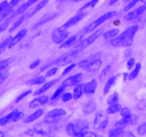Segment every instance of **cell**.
Segmentation results:
<instances>
[{"label": "cell", "instance_id": "6da1fadb", "mask_svg": "<svg viewBox=\"0 0 146 137\" xmlns=\"http://www.w3.org/2000/svg\"><path fill=\"white\" fill-rule=\"evenodd\" d=\"M138 29H139L138 25H133L131 26V27H128L122 34H120L119 36H116L115 38L111 40V44L114 47H119V46L125 47H129L132 44Z\"/></svg>", "mask_w": 146, "mask_h": 137}, {"label": "cell", "instance_id": "7a4b0ae2", "mask_svg": "<svg viewBox=\"0 0 146 137\" xmlns=\"http://www.w3.org/2000/svg\"><path fill=\"white\" fill-rule=\"evenodd\" d=\"M115 14H116V11H108V12L106 13V14H104V15L98 17L97 19H96L95 21H93L92 23H91V24H90L88 26H87L86 28H84V32L85 33V34L92 32V31H94V30L96 29L100 25H101L103 23L105 22L106 21H107V20L113 17Z\"/></svg>", "mask_w": 146, "mask_h": 137}, {"label": "cell", "instance_id": "3957f363", "mask_svg": "<svg viewBox=\"0 0 146 137\" xmlns=\"http://www.w3.org/2000/svg\"><path fill=\"white\" fill-rule=\"evenodd\" d=\"M103 34H104V30H103L102 29H98L96 31H94L92 34H91L89 37H88L87 38L82 40V41L76 46V47L75 48V51L78 52V51L85 49L86 48H87V47H88L89 46H91L93 43L95 42L96 40L98 39L99 38L100 36L102 35Z\"/></svg>", "mask_w": 146, "mask_h": 137}, {"label": "cell", "instance_id": "277c9868", "mask_svg": "<svg viewBox=\"0 0 146 137\" xmlns=\"http://www.w3.org/2000/svg\"><path fill=\"white\" fill-rule=\"evenodd\" d=\"M69 32L64 27H58L53 31L51 39L55 44H61L68 37Z\"/></svg>", "mask_w": 146, "mask_h": 137}, {"label": "cell", "instance_id": "5b68a950", "mask_svg": "<svg viewBox=\"0 0 146 137\" xmlns=\"http://www.w3.org/2000/svg\"><path fill=\"white\" fill-rule=\"evenodd\" d=\"M108 123V117L106 114L99 112L96 115L94 121V127L97 131H102Z\"/></svg>", "mask_w": 146, "mask_h": 137}, {"label": "cell", "instance_id": "8992f818", "mask_svg": "<svg viewBox=\"0 0 146 137\" xmlns=\"http://www.w3.org/2000/svg\"><path fill=\"white\" fill-rule=\"evenodd\" d=\"M121 114L122 116V118L115 123V127H123L131 121V111L128 107H124L121 108Z\"/></svg>", "mask_w": 146, "mask_h": 137}, {"label": "cell", "instance_id": "52a82bcc", "mask_svg": "<svg viewBox=\"0 0 146 137\" xmlns=\"http://www.w3.org/2000/svg\"><path fill=\"white\" fill-rule=\"evenodd\" d=\"M146 10V3H143V4L140 6L139 7L136 9L133 10V11H131V12L128 13L124 17V19L125 21H133L135 19L138 18V17L143 14V12Z\"/></svg>", "mask_w": 146, "mask_h": 137}, {"label": "cell", "instance_id": "ba28073f", "mask_svg": "<svg viewBox=\"0 0 146 137\" xmlns=\"http://www.w3.org/2000/svg\"><path fill=\"white\" fill-rule=\"evenodd\" d=\"M82 78L83 74L81 73H78V74H75V75L71 76L67 78L66 80H64L62 82V84H61V85L64 86L65 88L77 85V84H78L82 81Z\"/></svg>", "mask_w": 146, "mask_h": 137}, {"label": "cell", "instance_id": "9c48e42d", "mask_svg": "<svg viewBox=\"0 0 146 137\" xmlns=\"http://www.w3.org/2000/svg\"><path fill=\"white\" fill-rule=\"evenodd\" d=\"M86 14L84 11H78V14H76L75 16L71 17L70 19H68L66 22L64 23V24L63 25V27L65 29H68L70 27H73V26L76 25L79 21H81L86 17Z\"/></svg>", "mask_w": 146, "mask_h": 137}, {"label": "cell", "instance_id": "30bf717a", "mask_svg": "<svg viewBox=\"0 0 146 137\" xmlns=\"http://www.w3.org/2000/svg\"><path fill=\"white\" fill-rule=\"evenodd\" d=\"M27 34V29H21L19 32L17 33V34H16L14 37H11V39L10 41L9 44L8 46L9 49H11L12 47H14V46L17 44H18L21 40H22L24 37H26Z\"/></svg>", "mask_w": 146, "mask_h": 137}, {"label": "cell", "instance_id": "8fae6325", "mask_svg": "<svg viewBox=\"0 0 146 137\" xmlns=\"http://www.w3.org/2000/svg\"><path fill=\"white\" fill-rule=\"evenodd\" d=\"M66 114V111H65L63 108H55V109H53L51 111H48L47 113L46 118V120L47 121H49L51 119H53V118H57L58 117H61L64 116Z\"/></svg>", "mask_w": 146, "mask_h": 137}, {"label": "cell", "instance_id": "7c38bea8", "mask_svg": "<svg viewBox=\"0 0 146 137\" xmlns=\"http://www.w3.org/2000/svg\"><path fill=\"white\" fill-rule=\"evenodd\" d=\"M18 109H15L11 111V112H10L9 114H7L5 116L0 118V126L7 125V124H9L10 122H12V121L15 122L16 115L18 113Z\"/></svg>", "mask_w": 146, "mask_h": 137}, {"label": "cell", "instance_id": "4fadbf2b", "mask_svg": "<svg viewBox=\"0 0 146 137\" xmlns=\"http://www.w3.org/2000/svg\"><path fill=\"white\" fill-rule=\"evenodd\" d=\"M48 101V97L47 96H41L39 97L34 98V100L29 103V107L31 108H37L41 106L44 105V104H46Z\"/></svg>", "mask_w": 146, "mask_h": 137}, {"label": "cell", "instance_id": "5bb4252c", "mask_svg": "<svg viewBox=\"0 0 146 137\" xmlns=\"http://www.w3.org/2000/svg\"><path fill=\"white\" fill-rule=\"evenodd\" d=\"M97 86H98V83H97L96 80L92 79L91 81H88V83L84 84V92L86 94H94L95 91H96Z\"/></svg>", "mask_w": 146, "mask_h": 137}, {"label": "cell", "instance_id": "9a60e30c", "mask_svg": "<svg viewBox=\"0 0 146 137\" xmlns=\"http://www.w3.org/2000/svg\"><path fill=\"white\" fill-rule=\"evenodd\" d=\"M58 79H53V80H51V81H48V82H46V83H45V84H44V85H43L41 88H39L38 89H37L36 91L34 92V95L39 96V95H41V94H44L45 91H46L47 90L49 89L50 88H51V87H52L54 84H56V83L58 82Z\"/></svg>", "mask_w": 146, "mask_h": 137}, {"label": "cell", "instance_id": "2e32d148", "mask_svg": "<svg viewBox=\"0 0 146 137\" xmlns=\"http://www.w3.org/2000/svg\"><path fill=\"white\" fill-rule=\"evenodd\" d=\"M38 1V0H29L28 1H27L26 3H24V4H23L21 7H20L16 11V12L14 13L13 15H11V17L13 18V17H16V16H18V15H19V14H21L22 13H24V11H27V10L28 9V8H29L31 6H32L33 4H35V3L37 2Z\"/></svg>", "mask_w": 146, "mask_h": 137}, {"label": "cell", "instance_id": "e0dca14e", "mask_svg": "<svg viewBox=\"0 0 146 137\" xmlns=\"http://www.w3.org/2000/svg\"><path fill=\"white\" fill-rule=\"evenodd\" d=\"M102 63V60L100 59H96L91 61L89 64H88L84 69L88 71H97L101 67Z\"/></svg>", "mask_w": 146, "mask_h": 137}, {"label": "cell", "instance_id": "ac0fdd59", "mask_svg": "<svg viewBox=\"0 0 146 137\" xmlns=\"http://www.w3.org/2000/svg\"><path fill=\"white\" fill-rule=\"evenodd\" d=\"M56 16H57L56 14H47V15H46L45 17H43L40 21H38V22L36 23V24H34V26H33V29H36L41 27V26L44 25V24H46V23H48V21H50L51 20H52L53 19L55 18Z\"/></svg>", "mask_w": 146, "mask_h": 137}, {"label": "cell", "instance_id": "d6986e66", "mask_svg": "<svg viewBox=\"0 0 146 137\" xmlns=\"http://www.w3.org/2000/svg\"><path fill=\"white\" fill-rule=\"evenodd\" d=\"M96 108V104L95 101L91 100V101H88L86 104H84L82 111L84 114H89L94 112Z\"/></svg>", "mask_w": 146, "mask_h": 137}, {"label": "cell", "instance_id": "ffe728a7", "mask_svg": "<svg viewBox=\"0 0 146 137\" xmlns=\"http://www.w3.org/2000/svg\"><path fill=\"white\" fill-rule=\"evenodd\" d=\"M43 114H44V110L41 109V108L36 110V111H34V113H32L31 115L29 116L24 120V122H25L26 124H29V123L33 122L34 121L36 120L37 118H39L40 116H41Z\"/></svg>", "mask_w": 146, "mask_h": 137}, {"label": "cell", "instance_id": "44dd1931", "mask_svg": "<svg viewBox=\"0 0 146 137\" xmlns=\"http://www.w3.org/2000/svg\"><path fill=\"white\" fill-rule=\"evenodd\" d=\"M48 1H49V0H42V1H40V2L38 3V4H37L35 8H34V9H33L32 11H31V12L29 13V14H27V19L31 18V17H32V16H34V14H36V13L38 12V11H39L41 9L44 8V7H45V6L47 4H48Z\"/></svg>", "mask_w": 146, "mask_h": 137}, {"label": "cell", "instance_id": "7402d4cb", "mask_svg": "<svg viewBox=\"0 0 146 137\" xmlns=\"http://www.w3.org/2000/svg\"><path fill=\"white\" fill-rule=\"evenodd\" d=\"M83 94H84V85L81 84H77L75 88H74V93H73L74 98L76 100L78 99V98L82 96Z\"/></svg>", "mask_w": 146, "mask_h": 137}, {"label": "cell", "instance_id": "603a6c76", "mask_svg": "<svg viewBox=\"0 0 146 137\" xmlns=\"http://www.w3.org/2000/svg\"><path fill=\"white\" fill-rule=\"evenodd\" d=\"M77 41V35L72 36V37H69V38L66 39L64 42L61 44L60 46V48H68V47H71L74 45Z\"/></svg>", "mask_w": 146, "mask_h": 137}, {"label": "cell", "instance_id": "cb8c5ba5", "mask_svg": "<svg viewBox=\"0 0 146 137\" xmlns=\"http://www.w3.org/2000/svg\"><path fill=\"white\" fill-rule=\"evenodd\" d=\"M141 67H142V65H141V63H137L135 68H133V71L130 73L129 75H128V78H129V80L132 81V80L135 79V78L138 76V75L139 74L140 71H141Z\"/></svg>", "mask_w": 146, "mask_h": 137}, {"label": "cell", "instance_id": "d4e9b609", "mask_svg": "<svg viewBox=\"0 0 146 137\" xmlns=\"http://www.w3.org/2000/svg\"><path fill=\"white\" fill-rule=\"evenodd\" d=\"M121 106L120 105L119 103H116V104H111V105L108 106V107L107 108L106 113L108 114H115V113L118 112L121 110Z\"/></svg>", "mask_w": 146, "mask_h": 137}, {"label": "cell", "instance_id": "484cf974", "mask_svg": "<svg viewBox=\"0 0 146 137\" xmlns=\"http://www.w3.org/2000/svg\"><path fill=\"white\" fill-rule=\"evenodd\" d=\"M115 81H116V76H111L109 79L108 80V81L106 84V86H104V94H107L108 92H109V91L111 90V87L114 85Z\"/></svg>", "mask_w": 146, "mask_h": 137}, {"label": "cell", "instance_id": "4316f807", "mask_svg": "<svg viewBox=\"0 0 146 137\" xmlns=\"http://www.w3.org/2000/svg\"><path fill=\"white\" fill-rule=\"evenodd\" d=\"M96 57L97 55H92V56H90V57H88V58L86 59H84L82 60L81 61H80L79 63H78V66L79 67H81V68H85V67H86L88 64H89L91 62V61H93L94 60L96 59Z\"/></svg>", "mask_w": 146, "mask_h": 137}, {"label": "cell", "instance_id": "83f0119b", "mask_svg": "<svg viewBox=\"0 0 146 137\" xmlns=\"http://www.w3.org/2000/svg\"><path fill=\"white\" fill-rule=\"evenodd\" d=\"M119 33V30L118 29H112L109 30L108 31H106L105 33L103 34L104 36V38L106 39H111L114 38V37H116L117 35Z\"/></svg>", "mask_w": 146, "mask_h": 137}, {"label": "cell", "instance_id": "f1b7e54d", "mask_svg": "<svg viewBox=\"0 0 146 137\" xmlns=\"http://www.w3.org/2000/svg\"><path fill=\"white\" fill-rule=\"evenodd\" d=\"M46 81V77L45 76H37L36 78H33V79L29 80L27 81V84H31V85H39V84H42L45 83Z\"/></svg>", "mask_w": 146, "mask_h": 137}, {"label": "cell", "instance_id": "f546056e", "mask_svg": "<svg viewBox=\"0 0 146 137\" xmlns=\"http://www.w3.org/2000/svg\"><path fill=\"white\" fill-rule=\"evenodd\" d=\"M26 17H27V16L26 15H23L22 17H19V18L18 19H17V21L14 23V24L11 26V28H10V29H9L10 32H12V31H14V30L17 29L18 28V27H19L21 24H22L23 21H24V19H26Z\"/></svg>", "mask_w": 146, "mask_h": 137}, {"label": "cell", "instance_id": "4dcf8cb0", "mask_svg": "<svg viewBox=\"0 0 146 137\" xmlns=\"http://www.w3.org/2000/svg\"><path fill=\"white\" fill-rule=\"evenodd\" d=\"M124 132V130L123 127H116L114 129L111 130L109 133V136L110 137H113V136H122L123 133Z\"/></svg>", "mask_w": 146, "mask_h": 137}, {"label": "cell", "instance_id": "1f68e13d", "mask_svg": "<svg viewBox=\"0 0 146 137\" xmlns=\"http://www.w3.org/2000/svg\"><path fill=\"white\" fill-rule=\"evenodd\" d=\"M138 2L146 3V0H131V1H130V2L125 7V8H124V11H129V10H131L133 7H135Z\"/></svg>", "mask_w": 146, "mask_h": 137}, {"label": "cell", "instance_id": "d6a6232c", "mask_svg": "<svg viewBox=\"0 0 146 137\" xmlns=\"http://www.w3.org/2000/svg\"><path fill=\"white\" fill-rule=\"evenodd\" d=\"M119 101V96H118V93L115 92L112 94L111 96H110L109 98L107 100V103H108V105H111V104H114L118 103Z\"/></svg>", "mask_w": 146, "mask_h": 137}, {"label": "cell", "instance_id": "836d02e7", "mask_svg": "<svg viewBox=\"0 0 146 137\" xmlns=\"http://www.w3.org/2000/svg\"><path fill=\"white\" fill-rule=\"evenodd\" d=\"M11 39V37H9L8 38L5 39L4 41H2L1 42H0V55H1L3 52H4V50L6 49V48H7V47H8Z\"/></svg>", "mask_w": 146, "mask_h": 137}, {"label": "cell", "instance_id": "e575fe53", "mask_svg": "<svg viewBox=\"0 0 146 137\" xmlns=\"http://www.w3.org/2000/svg\"><path fill=\"white\" fill-rule=\"evenodd\" d=\"M64 89H65V87H64V86L61 85V86L58 87L56 89V91L55 92H54V94H53L52 96H51V101H54V100L57 99V98L62 94V93L64 91Z\"/></svg>", "mask_w": 146, "mask_h": 137}, {"label": "cell", "instance_id": "d590c367", "mask_svg": "<svg viewBox=\"0 0 146 137\" xmlns=\"http://www.w3.org/2000/svg\"><path fill=\"white\" fill-rule=\"evenodd\" d=\"M98 1H99V0H91V1H88L86 4H84V5L78 10V11H84L85 9L90 8V7H94L97 4H98Z\"/></svg>", "mask_w": 146, "mask_h": 137}, {"label": "cell", "instance_id": "8d00e7d4", "mask_svg": "<svg viewBox=\"0 0 146 137\" xmlns=\"http://www.w3.org/2000/svg\"><path fill=\"white\" fill-rule=\"evenodd\" d=\"M10 63H11L10 59H4L0 61V73L2 72L5 69H7V68L9 67Z\"/></svg>", "mask_w": 146, "mask_h": 137}, {"label": "cell", "instance_id": "74e56055", "mask_svg": "<svg viewBox=\"0 0 146 137\" xmlns=\"http://www.w3.org/2000/svg\"><path fill=\"white\" fill-rule=\"evenodd\" d=\"M31 92H32V91H31V89L27 90V91H24V92L21 93V94H20L19 96H18L17 97V98H16V100H15V102L16 103L20 102V101H21L22 99H24V98H25V97L29 95V94H31Z\"/></svg>", "mask_w": 146, "mask_h": 137}, {"label": "cell", "instance_id": "f35d334b", "mask_svg": "<svg viewBox=\"0 0 146 137\" xmlns=\"http://www.w3.org/2000/svg\"><path fill=\"white\" fill-rule=\"evenodd\" d=\"M72 98H74V95H73V94H71L70 92L64 93L62 95V97H61V99H62L63 102H67V101H70Z\"/></svg>", "mask_w": 146, "mask_h": 137}, {"label": "cell", "instance_id": "ab89813d", "mask_svg": "<svg viewBox=\"0 0 146 137\" xmlns=\"http://www.w3.org/2000/svg\"><path fill=\"white\" fill-rule=\"evenodd\" d=\"M137 131L140 135H145L146 134V122L143 123L137 128Z\"/></svg>", "mask_w": 146, "mask_h": 137}, {"label": "cell", "instance_id": "60d3db41", "mask_svg": "<svg viewBox=\"0 0 146 137\" xmlns=\"http://www.w3.org/2000/svg\"><path fill=\"white\" fill-rule=\"evenodd\" d=\"M12 19V17H9V18L8 19H7L6 21H4V22L1 23V24H0V33H1L2 31H4V30L6 29L7 28V27H8L9 24V21L10 20Z\"/></svg>", "mask_w": 146, "mask_h": 137}, {"label": "cell", "instance_id": "b9f144b4", "mask_svg": "<svg viewBox=\"0 0 146 137\" xmlns=\"http://www.w3.org/2000/svg\"><path fill=\"white\" fill-rule=\"evenodd\" d=\"M75 67H76V64H75V63H74V64H70V65L68 66V67H67L65 69H64V71H63L62 76H65V75H66V74H68V73L70 72V71H72L73 68H74Z\"/></svg>", "mask_w": 146, "mask_h": 137}, {"label": "cell", "instance_id": "7bdbcfd3", "mask_svg": "<svg viewBox=\"0 0 146 137\" xmlns=\"http://www.w3.org/2000/svg\"><path fill=\"white\" fill-rule=\"evenodd\" d=\"M57 71H58V68H57V67H53V68H50V69L47 71L46 74V77L52 76H54Z\"/></svg>", "mask_w": 146, "mask_h": 137}, {"label": "cell", "instance_id": "ee69618b", "mask_svg": "<svg viewBox=\"0 0 146 137\" xmlns=\"http://www.w3.org/2000/svg\"><path fill=\"white\" fill-rule=\"evenodd\" d=\"M9 72L7 71H6V69L0 74V84H2V83L5 81V79L7 78Z\"/></svg>", "mask_w": 146, "mask_h": 137}, {"label": "cell", "instance_id": "f6af8a7d", "mask_svg": "<svg viewBox=\"0 0 146 137\" xmlns=\"http://www.w3.org/2000/svg\"><path fill=\"white\" fill-rule=\"evenodd\" d=\"M111 68V65L106 66V67L104 68V70L102 71V72H101V76H100V77H101V78H104V77H105L108 74V72L110 71Z\"/></svg>", "mask_w": 146, "mask_h": 137}, {"label": "cell", "instance_id": "bcb514c9", "mask_svg": "<svg viewBox=\"0 0 146 137\" xmlns=\"http://www.w3.org/2000/svg\"><path fill=\"white\" fill-rule=\"evenodd\" d=\"M135 60L134 58H131L128 59V62H127V68L128 69H131L134 65H135Z\"/></svg>", "mask_w": 146, "mask_h": 137}, {"label": "cell", "instance_id": "7dc6e473", "mask_svg": "<svg viewBox=\"0 0 146 137\" xmlns=\"http://www.w3.org/2000/svg\"><path fill=\"white\" fill-rule=\"evenodd\" d=\"M40 63H41V60L40 59H37L36 60V61H34V62H32L31 64H30L29 66L30 69H34V68H36L38 65H39Z\"/></svg>", "mask_w": 146, "mask_h": 137}, {"label": "cell", "instance_id": "c3c4849f", "mask_svg": "<svg viewBox=\"0 0 146 137\" xmlns=\"http://www.w3.org/2000/svg\"><path fill=\"white\" fill-rule=\"evenodd\" d=\"M9 5V3L7 1H4L1 3H0V14L7 8V6Z\"/></svg>", "mask_w": 146, "mask_h": 137}, {"label": "cell", "instance_id": "681fc988", "mask_svg": "<svg viewBox=\"0 0 146 137\" xmlns=\"http://www.w3.org/2000/svg\"><path fill=\"white\" fill-rule=\"evenodd\" d=\"M98 134H96V133L93 132V131H86L84 132V136H91V137H96V136H98Z\"/></svg>", "mask_w": 146, "mask_h": 137}, {"label": "cell", "instance_id": "f907efd6", "mask_svg": "<svg viewBox=\"0 0 146 137\" xmlns=\"http://www.w3.org/2000/svg\"><path fill=\"white\" fill-rule=\"evenodd\" d=\"M20 1H21V0H11V1H10L9 4V6L14 8V7H15V6H17Z\"/></svg>", "mask_w": 146, "mask_h": 137}, {"label": "cell", "instance_id": "816d5d0a", "mask_svg": "<svg viewBox=\"0 0 146 137\" xmlns=\"http://www.w3.org/2000/svg\"><path fill=\"white\" fill-rule=\"evenodd\" d=\"M134 136V134L131 133V131H124L121 136Z\"/></svg>", "mask_w": 146, "mask_h": 137}, {"label": "cell", "instance_id": "f5cc1de1", "mask_svg": "<svg viewBox=\"0 0 146 137\" xmlns=\"http://www.w3.org/2000/svg\"><path fill=\"white\" fill-rule=\"evenodd\" d=\"M118 1V0H110L109 5H110V6L113 5V4H115V3H116Z\"/></svg>", "mask_w": 146, "mask_h": 137}, {"label": "cell", "instance_id": "db71d44e", "mask_svg": "<svg viewBox=\"0 0 146 137\" xmlns=\"http://www.w3.org/2000/svg\"><path fill=\"white\" fill-rule=\"evenodd\" d=\"M5 135H6V134H5V133L4 132V131H0V136H4Z\"/></svg>", "mask_w": 146, "mask_h": 137}, {"label": "cell", "instance_id": "11a10c76", "mask_svg": "<svg viewBox=\"0 0 146 137\" xmlns=\"http://www.w3.org/2000/svg\"><path fill=\"white\" fill-rule=\"evenodd\" d=\"M71 1H73V2H79V1H83V0H71Z\"/></svg>", "mask_w": 146, "mask_h": 137}, {"label": "cell", "instance_id": "9f6ffc18", "mask_svg": "<svg viewBox=\"0 0 146 137\" xmlns=\"http://www.w3.org/2000/svg\"><path fill=\"white\" fill-rule=\"evenodd\" d=\"M127 76H128V74H125V76H124V80H125L126 79V78H127Z\"/></svg>", "mask_w": 146, "mask_h": 137}, {"label": "cell", "instance_id": "6f0895ef", "mask_svg": "<svg viewBox=\"0 0 146 137\" xmlns=\"http://www.w3.org/2000/svg\"><path fill=\"white\" fill-rule=\"evenodd\" d=\"M58 1H59V2H64V1H66V0H58Z\"/></svg>", "mask_w": 146, "mask_h": 137}, {"label": "cell", "instance_id": "680465c9", "mask_svg": "<svg viewBox=\"0 0 146 137\" xmlns=\"http://www.w3.org/2000/svg\"><path fill=\"white\" fill-rule=\"evenodd\" d=\"M145 87H146V84H145Z\"/></svg>", "mask_w": 146, "mask_h": 137}, {"label": "cell", "instance_id": "91938a15", "mask_svg": "<svg viewBox=\"0 0 146 137\" xmlns=\"http://www.w3.org/2000/svg\"><path fill=\"white\" fill-rule=\"evenodd\" d=\"M1 73H0V74H1Z\"/></svg>", "mask_w": 146, "mask_h": 137}]
</instances>
